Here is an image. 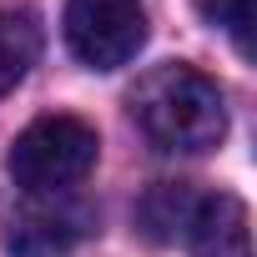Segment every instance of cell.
<instances>
[{
    "label": "cell",
    "instance_id": "6da1fadb",
    "mask_svg": "<svg viewBox=\"0 0 257 257\" xmlns=\"http://www.w3.org/2000/svg\"><path fill=\"white\" fill-rule=\"evenodd\" d=\"M132 121L157 152L202 157L227 137V101H222L212 76H202L197 66L167 61V66H152L137 81Z\"/></svg>",
    "mask_w": 257,
    "mask_h": 257
},
{
    "label": "cell",
    "instance_id": "7a4b0ae2",
    "mask_svg": "<svg viewBox=\"0 0 257 257\" xmlns=\"http://www.w3.org/2000/svg\"><path fill=\"white\" fill-rule=\"evenodd\" d=\"M96 157H101L96 126H86L81 116H41L11 147V177L31 197H66L76 182L91 177Z\"/></svg>",
    "mask_w": 257,
    "mask_h": 257
},
{
    "label": "cell",
    "instance_id": "3957f363",
    "mask_svg": "<svg viewBox=\"0 0 257 257\" xmlns=\"http://www.w3.org/2000/svg\"><path fill=\"white\" fill-rule=\"evenodd\" d=\"M66 46L91 71H121L147 46L142 0H66Z\"/></svg>",
    "mask_w": 257,
    "mask_h": 257
},
{
    "label": "cell",
    "instance_id": "277c9868",
    "mask_svg": "<svg viewBox=\"0 0 257 257\" xmlns=\"http://www.w3.org/2000/svg\"><path fill=\"white\" fill-rule=\"evenodd\" d=\"M96 227V212L71 197H41L36 207L21 212L11 232V257H61L76 242H86Z\"/></svg>",
    "mask_w": 257,
    "mask_h": 257
},
{
    "label": "cell",
    "instance_id": "5b68a950",
    "mask_svg": "<svg viewBox=\"0 0 257 257\" xmlns=\"http://www.w3.org/2000/svg\"><path fill=\"white\" fill-rule=\"evenodd\" d=\"M202 202H207V192H197L187 182H157L142 197V207H137V232L147 242H162V247L167 242H187L197 217H202Z\"/></svg>",
    "mask_w": 257,
    "mask_h": 257
},
{
    "label": "cell",
    "instance_id": "8992f818",
    "mask_svg": "<svg viewBox=\"0 0 257 257\" xmlns=\"http://www.w3.org/2000/svg\"><path fill=\"white\" fill-rule=\"evenodd\" d=\"M192 257H252V237H247V207L232 192H217L202 202V217L187 237Z\"/></svg>",
    "mask_w": 257,
    "mask_h": 257
},
{
    "label": "cell",
    "instance_id": "52a82bcc",
    "mask_svg": "<svg viewBox=\"0 0 257 257\" xmlns=\"http://www.w3.org/2000/svg\"><path fill=\"white\" fill-rule=\"evenodd\" d=\"M41 56V31L26 11H0V96H11Z\"/></svg>",
    "mask_w": 257,
    "mask_h": 257
},
{
    "label": "cell",
    "instance_id": "ba28073f",
    "mask_svg": "<svg viewBox=\"0 0 257 257\" xmlns=\"http://www.w3.org/2000/svg\"><path fill=\"white\" fill-rule=\"evenodd\" d=\"M202 11L212 26H222L232 36V46L242 56H252V0H202Z\"/></svg>",
    "mask_w": 257,
    "mask_h": 257
}]
</instances>
